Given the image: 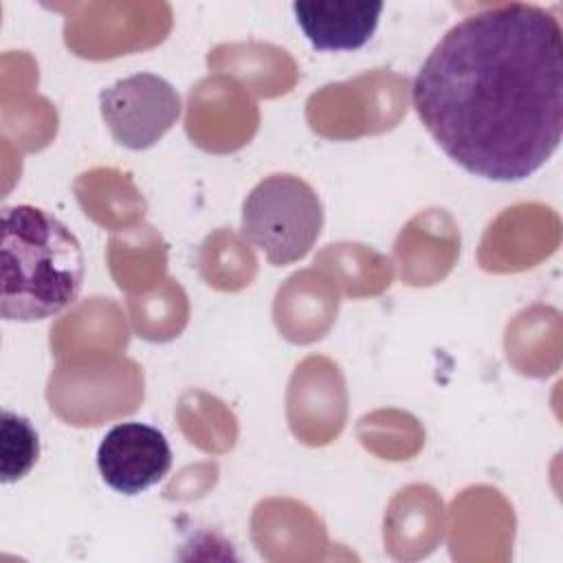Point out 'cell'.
<instances>
[{"label": "cell", "mask_w": 563, "mask_h": 563, "mask_svg": "<svg viewBox=\"0 0 563 563\" xmlns=\"http://www.w3.org/2000/svg\"><path fill=\"white\" fill-rule=\"evenodd\" d=\"M413 110L438 147L473 176L515 183L539 172L563 134V31L539 4L464 15L411 84Z\"/></svg>", "instance_id": "cell-1"}, {"label": "cell", "mask_w": 563, "mask_h": 563, "mask_svg": "<svg viewBox=\"0 0 563 563\" xmlns=\"http://www.w3.org/2000/svg\"><path fill=\"white\" fill-rule=\"evenodd\" d=\"M86 257L77 235L35 205L7 207L0 235V314L4 321H44L81 292Z\"/></svg>", "instance_id": "cell-2"}, {"label": "cell", "mask_w": 563, "mask_h": 563, "mask_svg": "<svg viewBox=\"0 0 563 563\" xmlns=\"http://www.w3.org/2000/svg\"><path fill=\"white\" fill-rule=\"evenodd\" d=\"M323 229V205L303 178L273 174L242 202V238L273 266H288L310 253Z\"/></svg>", "instance_id": "cell-3"}, {"label": "cell", "mask_w": 563, "mask_h": 563, "mask_svg": "<svg viewBox=\"0 0 563 563\" xmlns=\"http://www.w3.org/2000/svg\"><path fill=\"white\" fill-rule=\"evenodd\" d=\"M180 95L161 75L134 73L99 92V112L112 139L141 152L158 143L178 121Z\"/></svg>", "instance_id": "cell-4"}, {"label": "cell", "mask_w": 563, "mask_h": 563, "mask_svg": "<svg viewBox=\"0 0 563 563\" xmlns=\"http://www.w3.org/2000/svg\"><path fill=\"white\" fill-rule=\"evenodd\" d=\"M101 479L121 495H139L172 468V449L163 431L145 422L114 424L99 442Z\"/></svg>", "instance_id": "cell-5"}, {"label": "cell", "mask_w": 563, "mask_h": 563, "mask_svg": "<svg viewBox=\"0 0 563 563\" xmlns=\"http://www.w3.org/2000/svg\"><path fill=\"white\" fill-rule=\"evenodd\" d=\"M295 22L317 51H356L369 42L383 13V2L365 0H299Z\"/></svg>", "instance_id": "cell-6"}, {"label": "cell", "mask_w": 563, "mask_h": 563, "mask_svg": "<svg viewBox=\"0 0 563 563\" xmlns=\"http://www.w3.org/2000/svg\"><path fill=\"white\" fill-rule=\"evenodd\" d=\"M40 455V438L29 418L2 409L0 418V479L18 482L35 466Z\"/></svg>", "instance_id": "cell-7"}]
</instances>
